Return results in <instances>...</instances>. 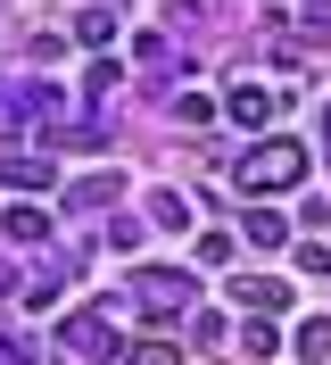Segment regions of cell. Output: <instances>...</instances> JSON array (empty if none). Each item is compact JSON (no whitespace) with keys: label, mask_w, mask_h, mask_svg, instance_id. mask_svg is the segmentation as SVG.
Here are the masks:
<instances>
[{"label":"cell","mask_w":331,"mask_h":365,"mask_svg":"<svg viewBox=\"0 0 331 365\" xmlns=\"http://www.w3.org/2000/svg\"><path fill=\"white\" fill-rule=\"evenodd\" d=\"M58 349L75 365H116V324L100 316V307H83V316H58Z\"/></svg>","instance_id":"obj_1"},{"label":"cell","mask_w":331,"mask_h":365,"mask_svg":"<svg viewBox=\"0 0 331 365\" xmlns=\"http://www.w3.org/2000/svg\"><path fill=\"white\" fill-rule=\"evenodd\" d=\"M298 175H307V150H298V141H265V150L241 158V182H248V191H290Z\"/></svg>","instance_id":"obj_2"},{"label":"cell","mask_w":331,"mask_h":365,"mask_svg":"<svg viewBox=\"0 0 331 365\" xmlns=\"http://www.w3.org/2000/svg\"><path fill=\"white\" fill-rule=\"evenodd\" d=\"M132 299H141V316H182V307H191V274L141 266V274H132Z\"/></svg>","instance_id":"obj_3"},{"label":"cell","mask_w":331,"mask_h":365,"mask_svg":"<svg viewBox=\"0 0 331 365\" xmlns=\"http://www.w3.org/2000/svg\"><path fill=\"white\" fill-rule=\"evenodd\" d=\"M273 108H282V91H265V83H241V91H232V116H241V125H265Z\"/></svg>","instance_id":"obj_4"},{"label":"cell","mask_w":331,"mask_h":365,"mask_svg":"<svg viewBox=\"0 0 331 365\" xmlns=\"http://www.w3.org/2000/svg\"><path fill=\"white\" fill-rule=\"evenodd\" d=\"M75 42H83V50H108L116 42V9H83V17H75Z\"/></svg>","instance_id":"obj_5"},{"label":"cell","mask_w":331,"mask_h":365,"mask_svg":"<svg viewBox=\"0 0 331 365\" xmlns=\"http://www.w3.org/2000/svg\"><path fill=\"white\" fill-rule=\"evenodd\" d=\"M0 182H9V191H42V182H50V158H0Z\"/></svg>","instance_id":"obj_6"},{"label":"cell","mask_w":331,"mask_h":365,"mask_svg":"<svg viewBox=\"0 0 331 365\" xmlns=\"http://www.w3.org/2000/svg\"><path fill=\"white\" fill-rule=\"evenodd\" d=\"M298 357H307V365H331V316H307V324H298Z\"/></svg>","instance_id":"obj_7"},{"label":"cell","mask_w":331,"mask_h":365,"mask_svg":"<svg viewBox=\"0 0 331 365\" xmlns=\"http://www.w3.org/2000/svg\"><path fill=\"white\" fill-rule=\"evenodd\" d=\"M0 232H9V241H42V232H50V216H42V207H9V216H0Z\"/></svg>","instance_id":"obj_8"},{"label":"cell","mask_w":331,"mask_h":365,"mask_svg":"<svg viewBox=\"0 0 331 365\" xmlns=\"http://www.w3.org/2000/svg\"><path fill=\"white\" fill-rule=\"evenodd\" d=\"M248 241H257V250H282V241H290V225H282V216H273V207H248Z\"/></svg>","instance_id":"obj_9"},{"label":"cell","mask_w":331,"mask_h":365,"mask_svg":"<svg viewBox=\"0 0 331 365\" xmlns=\"http://www.w3.org/2000/svg\"><path fill=\"white\" fill-rule=\"evenodd\" d=\"M241 307H290V282H232Z\"/></svg>","instance_id":"obj_10"},{"label":"cell","mask_w":331,"mask_h":365,"mask_svg":"<svg viewBox=\"0 0 331 365\" xmlns=\"http://www.w3.org/2000/svg\"><path fill=\"white\" fill-rule=\"evenodd\" d=\"M116 191H125L116 175H91V182H75V191H66V207H100V200H116Z\"/></svg>","instance_id":"obj_11"},{"label":"cell","mask_w":331,"mask_h":365,"mask_svg":"<svg viewBox=\"0 0 331 365\" xmlns=\"http://www.w3.org/2000/svg\"><path fill=\"white\" fill-rule=\"evenodd\" d=\"M149 216H157V225H166V232H182V225H191V216H182V200H174V191H157V200H149Z\"/></svg>","instance_id":"obj_12"},{"label":"cell","mask_w":331,"mask_h":365,"mask_svg":"<svg viewBox=\"0 0 331 365\" xmlns=\"http://www.w3.org/2000/svg\"><path fill=\"white\" fill-rule=\"evenodd\" d=\"M116 83H125V75H116V58H100V67H91V75H83V91H91V100H108V91H116Z\"/></svg>","instance_id":"obj_13"},{"label":"cell","mask_w":331,"mask_h":365,"mask_svg":"<svg viewBox=\"0 0 331 365\" xmlns=\"http://www.w3.org/2000/svg\"><path fill=\"white\" fill-rule=\"evenodd\" d=\"M307 17H315V25H331V0H307Z\"/></svg>","instance_id":"obj_14"},{"label":"cell","mask_w":331,"mask_h":365,"mask_svg":"<svg viewBox=\"0 0 331 365\" xmlns=\"http://www.w3.org/2000/svg\"><path fill=\"white\" fill-rule=\"evenodd\" d=\"M0 365H33V357H25V349H9V341H0Z\"/></svg>","instance_id":"obj_15"},{"label":"cell","mask_w":331,"mask_h":365,"mask_svg":"<svg viewBox=\"0 0 331 365\" xmlns=\"http://www.w3.org/2000/svg\"><path fill=\"white\" fill-rule=\"evenodd\" d=\"M9 291H17V274H9V266H0V299H9Z\"/></svg>","instance_id":"obj_16"}]
</instances>
